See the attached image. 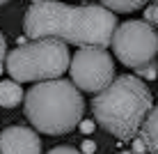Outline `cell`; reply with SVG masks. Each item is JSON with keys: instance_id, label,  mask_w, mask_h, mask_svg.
<instances>
[{"instance_id": "cell-1", "label": "cell", "mask_w": 158, "mask_h": 154, "mask_svg": "<svg viewBox=\"0 0 158 154\" xmlns=\"http://www.w3.org/2000/svg\"><path fill=\"white\" fill-rule=\"evenodd\" d=\"M117 25L115 12L103 5H64L60 0H39L25 12L23 30L28 39L57 37L76 46H110L112 30Z\"/></svg>"}, {"instance_id": "cell-2", "label": "cell", "mask_w": 158, "mask_h": 154, "mask_svg": "<svg viewBox=\"0 0 158 154\" xmlns=\"http://www.w3.org/2000/svg\"><path fill=\"white\" fill-rule=\"evenodd\" d=\"M151 108L154 97L147 83L131 74L115 76L92 99V113L96 122L119 140L135 138L142 120Z\"/></svg>"}, {"instance_id": "cell-3", "label": "cell", "mask_w": 158, "mask_h": 154, "mask_svg": "<svg viewBox=\"0 0 158 154\" xmlns=\"http://www.w3.org/2000/svg\"><path fill=\"white\" fill-rule=\"evenodd\" d=\"M25 117L39 134L62 136L80 124L85 101L71 81L48 78L39 81L23 95Z\"/></svg>"}, {"instance_id": "cell-4", "label": "cell", "mask_w": 158, "mask_h": 154, "mask_svg": "<svg viewBox=\"0 0 158 154\" xmlns=\"http://www.w3.org/2000/svg\"><path fill=\"white\" fill-rule=\"evenodd\" d=\"M69 48L57 37H35L23 42L5 55V69L12 81L35 83V81L60 78L69 69Z\"/></svg>"}, {"instance_id": "cell-5", "label": "cell", "mask_w": 158, "mask_h": 154, "mask_svg": "<svg viewBox=\"0 0 158 154\" xmlns=\"http://www.w3.org/2000/svg\"><path fill=\"white\" fill-rule=\"evenodd\" d=\"M110 46L122 64L138 69L151 60H156L158 35L156 28L147 21H126V23L115 25Z\"/></svg>"}, {"instance_id": "cell-6", "label": "cell", "mask_w": 158, "mask_h": 154, "mask_svg": "<svg viewBox=\"0 0 158 154\" xmlns=\"http://www.w3.org/2000/svg\"><path fill=\"white\" fill-rule=\"evenodd\" d=\"M71 83L83 92H99L115 78L112 55L101 46H80L69 58Z\"/></svg>"}, {"instance_id": "cell-7", "label": "cell", "mask_w": 158, "mask_h": 154, "mask_svg": "<svg viewBox=\"0 0 158 154\" xmlns=\"http://www.w3.org/2000/svg\"><path fill=\"white\" fill-rule=\"evenodd\" d=\"M0 154H41V138L28 126H7L0 134Z\"/></svg>"}, {"instance_id": "cell-8", "label": "cell", "mask_w": 158, "mask_h": 154, "mask_svg": "<svg viewBox=\"0 0 158 154\" xmlns=\"http://www.w3.org/2000/svg\"><path fill=\"white\" fill-rule=\"evenodd\" d=\"M158 115H156V108H151L149 113H147V117L142 120V124H140L138 129V138L144 143V147L149 150L151 154L158 152Z\"/></svg>"}, {"instance_id": "cell-9", "label": "cell", "mask_w": 158, "mask_h": 154, "mask_svg": "<svg viewBox=\"0 0 158 154\" xmlns=\"http://www.w3.org/2000/svg\"><path fill=\"white\" fill-rule=\"evenodd\" d=\"M23 99V90H21L19 81H2L0 83V106L2 108H14Z\"/></svg>"}, {"instance_id": "cell-10", "label": "cell", "mask_w": 158, "mask_h": 154, "mask_svg": "<svg viewBox=\"0 0 158 154\" xmlns=\"http://www.w3.org/2000/svg\"><path fill=\"white\" fill-rule=\"evenodd\" d=\"M103 7H108L110 12H119V14H128V12H135V9L144 7L149 0H101Z\"/></svg>"}, {"instance_id": "cell-11", "label": "cell", "mask_w": 158, "mask_h": 154, "mask_svg": "<svg viewBox=\"0 0 158 154\" xmlns=\"http://www.w3.org/2000/svg\"><path fill=\"white\" fill-rule=\"evenodd\" d=\"M135 71H138V78L154 81V78H156V62L151 60V62H147V64H142V67H138Z\"/></svg>"}, {"instance_id": "cell-12", "label": "cell", "mask_w": 158, "mask_h": 154, "mask_svg": "<svg viewBox=\"0 0 158 154\" xmlns=\"http://www.w3.org/2000/svg\"><path fill=\"white\" fill-rule=\"evenodd\" d=\"M156 19H158V12H156V5H149V7L144 9V21L151 25H156Z\"/></svg>"}, {"instance_id": "cell-13", "label": "cell", "mask_w": 158, "mask_h": 154, "mask_svg": "<svg viewBox=\"0 0 158 154\" xmlns=\"http://www.w3.org/2000/svg\"><path fill=\"white\" fill-rule=\"evenodd\" d=\"M5 55H7V39L0 32V74H2V67H5Z\"/></svg>"}, {"instance_id": "cell-14", "label": "cell", "mask_w": 158, "mask_h": 154, "mask_svg": "<svg viewBox=\"0 0 158 154\" xmlns=\"http://www.w3.org/2000/svg\"><path fill=\"white\" fill-rule=\"evenodd\" d=\"M48 154H83L80 150H76V147H67V145H60V147H53Z\"/></svg>"}, {"instance_id": "cell-15", "label": "cell", "mask_w": 158, "mask_h": 154, "mask_svg": "<svg viewBox=\"0 0 158 154\" xmlns=\"http://www.w3.org/2000/svg\"><path fill=\"white\" fill-rule=\"evenodd\" d=\"M131 143H133V152H138V154H142L147 147H144V143L138 138V136H135V138H131Z\"/></svg>"}, {"instance_id": "cell-16", "label": "cell", "mask_w": 158, "mask_h": 154, "mask_svg": "<svg viewBox=\"0 0 158 154\" xmlns=\"http://www.w3.org/2000/svg\"><path fill=\"white\" fill-rule=\"evenodd\" d=\"M96 150V145H94V143H89V140H87L85 143V152H94Z\"/></svg>"}, {"instance_id": "cell-17", "label": "cell", "mask_w": 158, "mask_h": 154, "mask_svg": "<svg viewBox=\"0 0 158 154\" xmlns=\"http://www.w3.org/2000/svg\"><path fill=\"white\" fill-rule=\"evenodd\" d=\"M119 154H138V152H133V150H131V152H119Z\"/></svg>"}, {"instance_id": "cell-18", "label": "cell", "mask_w": 158, "mask_h": 154, "mask_svg": "<svg viewBox=\"0 0 158 154\" xmlns=\"http://www.w3.org/2000/svg\"><path fill=\"white\" fill-rule=\"evenodd\" d=\"M5 2H9V0H0V5H5Z\"/></svg>"}]
</instances>
